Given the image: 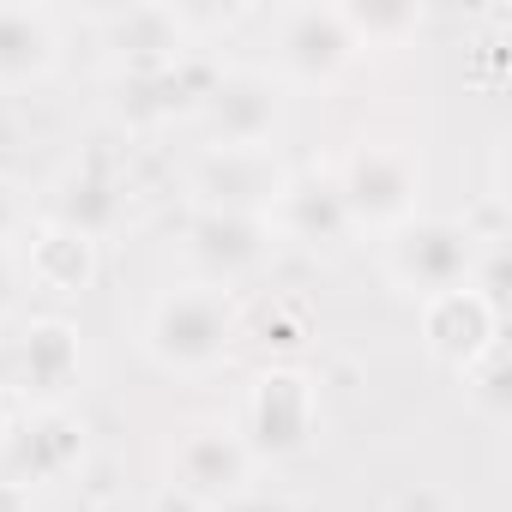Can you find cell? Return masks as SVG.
Listing matches in <instances>:
<instances>
[{"mask_svg":"<svg viewBox=\"0 0 512 512\" xmlns=\"http://www.w3.org/2000/svg\"><path fill=\"white\" fill-rule=\"evenodd\" d=\"M241 344V302L217 284H181L145 314V356L163 374H211Z\"/></svg>","mask_w":512,"mask_h":512,"instance_id":"obj_1","label":"cell"},{"mask_svg":"<svg viewBox=\"0 0 512 512\" xmlns=\"http://www.w3.org/2000/svg\"><path fill=\"white\" fill-rule=\"evenodd\" d=\"M332 181L350 211V229L392 235L422 211V151L410 139H356L332 169Z\"/></svg>","mask_w":512,"mask_h":512,"instance_id":"obj_2","label":"cell"},{"mask_svg":"<svg viewBox=\"0 0 512 512\" xmlns=\"http://www.w3.org/2000/svg\"><path fill=\"white\" fill-rule=\"evenodd\" d=\"M241 434V446L253 452V464H278L314 446L320 434V386L308 368L296 362H272L247 380L241 392V416L229 422Z\"/></svg>","mask_w":512,"mask_h":512,"instance_id":"obj_3","label":"cell"},{"mask_svg":"<svg viewBox=\"0 0 512 512\" xmlns=\"http://www.w3.org/2000/svg\"><path fill=\"white\" fill-rule=\"evenodd\" d=\"M482 241H494V235H476L470 217H428V211H416L410 223H398L386 235V278L404 296H416V302L446 296V290L470 284Z\"/></svg>","mask_w":512,"mask_h":512,"instance_id":"obj_4","label":"cell"},{"mask_svg":"<svg viewBox=\"0 0 512 512\" xmlns=\"http://www.w3.org/2000/svg\"><path fill=\"white\" fill-rule=\"evenodd\" d=\"M79 386V332L55 314L25 320L13 338H0V392H19L31 410L61 404Z\"/></svg>","mask_w":512,"mask_h":512,"instance_id":"obj_5","label":"cell"},{"mask_svg":"<svg viewBox=\"0 0 512 512\" xmlns=\"http://www.w3.org/2000/svg\"><path fill=\"white\" fill-rule=\"evenodd\" d=\"M193 121L205 127V145H272L284 127V85L260 67H217Z\"/></svg>","mask_w":512,"mask_h":512,"instance_id":"obj_6","label":"cell"},{"mask_svg":"<svg viewBox=\"0 0 512 512\" xmlns=\"http://www.w3.org/2000/svg\"><path fill=\"white\" fill-rule=\"evenodd\" d=\"M290 169L272 145H205L193 163V205L199 211H241V217H272Z\"/></svg>","mask_w":512,"mask_h":512,"instance_id":"obj_7","label":"cell"},{"mask_svg":"<svg viewBox=\"0 0 512 512\" xmlns=\"http://www.w3.org/2000/svg\"><path fill=\"white\" fill-rule=\"evenodd\" d=\"M253 470L260 464H253V452L241 446V434L229 422H193L169 446V476L199 512H211V506L235 500L241 488H253Z\"/></svg>","mask_w":512,"mask_h":512,"instance_id":"obj_8","label":"cell"},{"mask_svg":"<svg viewBox=\"0 0 512 512\" xmlns=\"http://www.w3.org/2000/svg\"><path fill=\"white\" fill-rule=\"evenodd\" d=\"M187 253H193V266L205 272L199 284L235 290L241 278L266 272V260L278 253V229H272V217H241V211H193V223H187Z\"/></svg>","mask_w":512,"mask_h":512,"instance_id":"obj_9","label":"cell"},{"mask_svg":"<svg viewBox=\"0 0 512 512\" xmlns=\"http://www.w3.org/2000/svg\"><path fill=\"white\" fill-rule=\"evenodd\" d=\"M85 458V428L67 404H49V410H25L7 434H0V482L13 488H37V482H55L67 476L73 464Z\"/></svg>","mask_w":512,"mask_h":512,"instance_id":"obj_10","label":"cell"},{"mask_svg":"<svg viewBox=\"0 0 512 512\" xmlns=\"http://www.w3.org/2000/svg\"><path fill=\"white\" fill-rule=\"evenodd\" d=\"M278 73L296 85H332L362 49L344 25V7H290L278 19Z\"/></svg>","mask_w":512,"mask_h":512,"instance_id":"obj_11","label":"cell"},{"mask_svg":"<svg viewBox=\"0 0 512 512\" xmlns=\"http://www.w3.org/2000/svg\"><path fill=\"white\" fill-rule=\"evenodd\" d=\"M500 338H506V314H500L488 296H476L470 284H458V290L422 302V344H428V356L446 362L452 374H464V368H470L488 344H500Z\"/></svg>","mask_w":512,"mask_h":512,"instance_id":"obj_12","label":"cell"},{"mask_svg":"<svg viewBox=\"0 0 512 512\" xmlns=\"http://www.w3.org/2000/svg\"><path fill=\"white\" fill-rule=\"evenodd\" d=\"M272 229H278V241H296V247H314V253L344 247L356 229H350V211L338 199L332 169H308V175L290 169V181L272 205Z\"/></svg>","mask_w":512,"mask_h":512,"instance_id":"obj_13","label":"cell"},{"mask_svg":"<svg viewBox=\"0 0 512 512\" xmlns=\"http://www.w3.org/2000/svg\"><path fill=\"white\" fill-rule=\"evenodd\" d=\"M103 43L115 49V73H139V67H169L181 55H193V25L175 7H115L97 19Z\"/></svg>","mask_w":512,"mask_h":512,"instance_id":"obj_14","label":"cell"},{"mask_svg":"<svg viewBox=\"0 0 512 512\" xmlns=\"http://www.w3.org/2000/svg\"><path fill=\"white\" fill-rule=\"evenodd\" d=\"M127 211V181L109 175L103 163H73L55 187H49V223L85 235V241H103Z\"/></svg>","mask_w":512,"mask_h":512,"instance_id":"obj_15","label":"cell"},{"mask_svg":"<svg viewBox=\"0 0 512 512\" xmlns=\"http://www.w3.org/2000/svg\"><path fill=\"white\" fill-rule=\"evenodd\" d=\"M61 61V25L49 7H0V91H25Z\"/></svg>","mask_w":512,"mask_h":512,"instance_id":"obj_16","label":"cell"},{"mask_svg":"<svg viewBox=\"0 0 512 512\" xmlns=\"http://www.w3.org/2000/svg\"><path fill=\"white\" fill-rule=\"evenodd\" d=\"M25 272H31V284L49 290V296H79V290L97 278V241H85V235H73V229H61V223H43V229L31 235Z\"/></svg>","mask_w":512,"mask_h":512,"instance_id":"obj_17","label":"cell"},{"mask_svg":"<svg viewBox=\"0 0 512 512\" xmlns=\"http://www.w3.org/2000/svg\"><path fill=\"white\" fill-rule=\"evenodd\" d=\"M344 25H350L356 49H392V43H404V37L422 31V7H410V0H368V7L350 0Z\"/></svg>","mask_w":512,"mask_h":512,"instance_id":"obj_18","label":"cell"},{"mask_svg":"<svg viewBox=\"0 0 512 512\" xmlns=\"http://www.w3.org/2000/svg\"><path fill=\"white\" fill-rule=\"evenodd\" d=\"M458 380H464V398H470L488 422H506V416H512V386H506V338H500V344H488V350H482V356L458 374Z\"/></svg>","mask_w":512,"mask_h":512,"instance_id":"obj_19","label":"cell"},{"mask_svg":"<svg viewBox=\"0 0 512 512\" xmlns=\"http://www.w3.org/2000/svg\"><path fill=\"white\" fill-rule=\"evenodd\" d=\"M25 223H31V199H25V187H19L13 175H0V253H7L13 235H25Z\"/></svg>","mask_w":512,"mask_h":512,"instance_id":"obj_20","label":"cell"},{"mask_svg":"<svg viewBox=\"0 0 512 512\" xmlns=\"http://www.w3.org/2000/svg\"><path fill=\"white\" fill-rule=\"evenodd\" d=\"M211 512H296V506H290V494H272V488H241L235 500H223Z\"/></svg>","mask_w":512,"mask_h":512,"instance_id":"obj_21","label":"cell"},{"mask_svg":"<svg viewBox=\"0 0 512 512\" xmlns=\"http://www.w3.org/2000/svg\"><path fill=\"white\" fill-rule=\"evenodd\" d=\"M13 308H19V266L0 253V320H7Z\"/></svg>","mask_w":512,"mask_h":512,"instance_id":"obj_22","label":"cell"},{"mask_svg":"<svg viewBox=\"0 0 512 512\" xmlns=\"http://www.w3.org/2000/svg\"><path fill=\"white\" fill-rule=\"evenodd\" d=\"M266 332H278V344H302V320L290 308H272L266 314Z\"/></svg>","mask_w":512,"mask_h":512,"instance_id":"obj_23","label":"cell"},{"mask_svg":"<svg viewBox=\"0 0 512 512\" xmlns=\"http://www.w3.org/2000/svg\"><path fill=\"white\" fill-rule=\"evenodd\" d=\"M0 512H31V494L13 488V482H0Z\"/></svg>","mask_w":512,"mask_h":512,"instance_id":"obj_24","label":"cell"}]
</instances>
